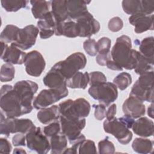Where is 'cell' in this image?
<instances>
[{
  "label": "cell",
  "instance_id": "cell-1",
  "mask_svg": "<svg viewBox=\"0 0 154 154\" xmlns=\"http://www.w3.org/2000/svg\"><path fill=\"white\" fill-rule=\"evenodd\" d=\"M138 54V51L132 49L130 37L126 35H122L117 38L111 51L112 60L127 70L134 69Z\"/></svg>",
  "mask_w": 154,
  "mask_h": 154
},
{
  "label": "cell",
  "instance_id": "cell-2",
  "mask_svg": "<svg viewBox=\"0 0 154 154\" xmlns=\"http://www.w3.org/2000/svg\"><path fill=\"white\" fill-rule=\"evenodd\" d=\"M134 122V119L125 115L120 118L105 120L103 127L105 132L112 135L122 144L126 145L132 138V133L129 129L132 128Z\"/></svg>",
  "mask_w": 154,
  "mask_h": 154
},
{
  "label": "cell",
  "instance_id": "cell-3",
  "mask_svg": "<svg viewBox=\"0 0 154 154\" xmlns=\"http://www.w3.org/2000/svg\"><path fill=\"white\" fill-rule=\"evenodd\" d=\"M0 107L7 117L17 118L25 114L19 96L11 85L1 88Z\"/></svg>",
  "mask_w": 154,
  "mask_h": 154
},
{
  "label": "cell",
  "instance_id": "cell-4",
  "mask_svg": "<svg viewBox=\"0 0 154 154\" xmlns=\"http://www.w3.org/2000/svg\"><path fill=\"white\" fill-rule=\"evenodd\" d=\"M60 116L69 119L85 118L89 115L91 105L84 98L67 99L58 105Z\"/></svg>",
  "mask_w": 154,
  "mask_h": 154
},
{
  "label": "cell",
  "instance_id": "cell-5",
  "mask_svg": "<svg viewBox=\"0 0 154 154\" xmlns=\"http://www.w3.org/2000/svg\"><path fill=\"white\" fill-rule=\"evenodd\" d=\"M142 101H153V71H148L140 75L133 85L130 94Z\"/></svg>",
  "mask_w": 154,
  "mask_h": 154
},
{
  "label": "cell",
  "instance_id": "cell-6",
  "mask_svg": "<svg viewBox=\"0 0 154 154\" xmlns=\"http://www.w3.org/2000/svg\"><path fill=\"white\" fill-rule=\"evenodd\" d=\"M87 64L85 55L81 52H75L66 60L57 62L52 68L58 70L66 79L72 78Z\"/></svg>",
  "mask_w": 154,
  "mask_h": 154
},
{
  "label": "cell",
  "instance_id": "cell-7",
  "mask_svg": "<svg viewBox=\"0 0 154 154\" xmlns=\"http://www.w3.org/2000/svg\"><path fill=\"white\" fill-rule=\"evenodd\" d=\"M88 92L91 97L106 107L114 102L118 97L117 87L113 82H110L91 85Z\"/></svg>",
  "mask_w": 154,
  "mask_h": 154
},
{
  "label": "cell",
  "instance_id": "cell-8",
  "mask_svg": "<svg viewBox=\"0 0 154 154\" xmlns=\"http://www.w3.org/2000/svg\"><path fill=\"white\" fill-rule=\"evenodd\" d=\"M13 88L19 96L25 114L31 112L34 96L38 88L37 84L29 80H22L15 83Z\"/></svg>",
  "mask_w": 154,
  "mask_h": 154
},
{
  "label": "cell",
  "instance_id": "cell-9",
  "mask_svg": "<svg viewBox=\"0 0 154 154\" xmlns=\"http://www.w3.org/2000/svg\"><path fill=\"white\" fill-rule=\"evenodd\" d=\"M25 136L26 145L30 150L39 154H46L51 150L50 143L40 127H35Z\"/></svg>",
  "mask_w": 154,
  "mask_h": 154
},
{
  "label": "cell",
  "instance_id": "cell-10",
  "mask_svg": "<svg viewBox=\"0 0 154 154\" xmlns=\"http://www.w3.org/2000/svg\"><path fill=\"white\" fill-rule=\"evenodd\" d=\"M60 123L62 133L66 136L72 144L81 134V131L85 126L86 120L85 118L69 119L60 116Z\"/></svg>",
  "mask_w": 154,
  "mask_h": 154
},
{
  "label": "cell",
  "instance_id": "cell-11",
  "mask_svg": "<svg viewBox=\"0 0 154 154\" xmlns=\"http://www.w3.org/2000/svg\"><path fill=\"white\" fill-rule=\"evenodd\" d=\"M68 94L67 88L64 90L53 88L42 90L34 99L33 106L36 109L46 108L66 97Z\"/></svg>",
  "mask_w": 154,
  "mask_h": 154
},
{
  "label": "cell",
  "instance_id": "cell-12",
  "mask_svg": "<svg viewBox=\"0 0 154 154\" xmlns=\"http://www.w3.org/2000/svg\"><path fill=\"white\" fill-rule=\"evenodd\" d=\"M23 63L26 73L34 77L40 76L46 66V62L43 55L36 50L26 54Z\"/></svg>",
  "mask_w": 154,
  "mask_h": 154
},
{
  "label": "cell",
  "instance_id": "cell-13",
  "mask_svg": "<svg viewBox=\"0 0 154 154\" xmlns=\"http://www.w3.org/2000/svg\"><path fill=\"white\" fill-rule=\"evenodd\" d=\"M74 21L77 23L79 31V37H81L90 38L98 32L100 28L99 22L88 11Z\"/></svg>",
  "mask_w": 154,
  "mask_h": 154
},
{
  "label": "cell",
  "instance_id": "cell-14",
  "mask_svg": "<svg viewBox=\"0 0 154 154\" xmlns=\"http://www.w3.org/2000/svg\"><path fill=\"white\" fill-rule=\"evenodd\" d=\"M38 33L37 27L33 25H27L20 29L18 38L13 43L22 51L27 50L35 45Z\"/></svg>",
  "mask_w": 154,
  "mask_h": 154
},
{
  "label": "cell",
  "instance_id": "cell-15",
  "mask_svg": "<svg viewBox=\"0 0 154 154\" xmlns=\"http://www.w3.org/2000/svg\"><path fill=\"white\" fill-rule=\"evenodd\" d=\"M2 48L1 58L5 63L12 64H22L23 63L26 54L17 48L14 43L8 46L1 42Z\"/></svg>",
  "mask_w": 154,
  "mask_h": 154
},
{
  "label": "cell",
  "instance_id": "cell-16",
  "mask_svg": "<svg viewBox=\"0 0 154 154\" xmlns=\"http://www.w3.org/2000/svg\"><path fill=\"white\" fill-rule=\"evenodd\" d=\"M122 110L125 115L133 119H138L145 115L146 106L143 101L129 95L123 103Z\"/></svg>",
  "mask_w": 154,
  "mask_h": 154
},
{
  "label": "cell",
  "instance_id": "cell-17",
  "mask_svg": "<svg viewBox=\"0 0 154 154\" xmlns=\"http://www.w3.org/2000/svg\"><path fill=\"white\" fill-rule=\"evenodd\" d=\"M129 22L135 26L134 31L137 34L153 29V14L146 15L141 13H137L130 16Z\"/></svg>",
  "mask_w": 154,
  "mask_h": 154
},
{
  "label": "cell",
  "instance_id": "cell-18",
  "mask_svg": "<svg viewBox=\"0 0 154 154\" xmlns=\"http://www.w3.org/2000/svg\"><path fill=\"white\" fill-rule=\"evenodd\" d=\"M58 23L56 22L51 11H49L43 19L37 22L39 35L42 39H47L55 34V30Z\"/></svg>",
  "mask_w": 154,
  "mask_h": 154
},
{
  "label": "cell",
  "instance_id": "cell-19",
  "mask_svg": "<svg viewBox=\"0 0 154 154\" xmlns=\"http://www.w3.org/2000/svg\"><path fill=\"white\" fill-rule=\"evenodd\" d=\"M43 84L49 88L64 90L67 88V79L56 69L51 68L43 79Z\"/></svg>",
  "mask_w": 154,
  "mask_h": 154
},
{
  "label": "cell",
  "instance_id": "cell-20",
  "mask_svg": "<svg viewBox=\"0 0 154 154\" xmlns=\"http://www.w3.org/2000/svg\"><path fill=\"white\" fill-rule=\"evenodd\" d=\"M154 123L146 117H141L134 122L132 129L133 132L141 137H149L153 135Z\"/></svg>",
  "mask_w": 154,
  "mask_h": 154
},
{
  "label": "cell",
  "instance_id": "cell-21",
  "mask_svg": "<svg viewBox=\"0 0 154 154\" xmlns=\"http://www.w3.org/2000/svg\"><path fill=\"white\" fill-rule=\"evenodd\" d=\"M89 3H90V1L81 0L67 1L66 5L69 19L75 20L88 11L87 5Z\"/></svg>",
  "mask_w": 154,
  "mask_h": 154
},
{
  "label": "cell",
  "instance_id": "cell-22",
  "mask_svg": "<svg viewBox=\"0 0 154 154\" xmlns=\"http://www.w3.org/2000/svg\"><path fill=\"white\" fill-rule=\"evenodd\" d=\"M66 2L67 1L65 0L51 1V12L58 23H63L69 19Z\"/></svg>",
  "mask_w": 154,
  "mask_h": 154
},
{
  "label": "cell",
  "instance_id": "cell-23",
  "mask_svg": "<svg viewBox=\"0 0 154 154\" xmlns=\"http://www.w3.org/2000/svg\"><path fill=\"white\" fill-rule=\"evenodd\" d=\"M60 113L58 105H54L48 108L41 109L37 114V117L40 122L46 125L52 122H54L60 119Z\"/></svg>",
  "mask_w": 154,
  "mask_h": 154
},
{
  "label": "cell",
  "instance_id": "cell-24",
  "mask_svg": "<svg viewBox=\"0 0 154 154\" xmlns=\"http://www.w3.org/2000/svg\"><path fill=\"white\" fill-rule=\"evenodd\" d=\"M57 36L64 35L69 38H75L79 37V31L77 23L72 20L68 19L61 23L59 26Z\"/></svg>",
  "mask_w": 154,
  "mask_h": 154
},
{
  "label": "cell",
  "instance_id": "cell-25",
  "mask_svg": "<svg viewBox=\"0 0 154 154\" xmlns=\"http://www.w3.org/2000/svg\"><path fill=\"white\" fill-rule=\"evenodd\" d=\"M32 5L31 11L33 16L35 19L39 20L43 18V17L50 11L51 7V1H30Z\"/></svg>",
  "mask_w": 154,
  "mask_h": 154
},
{
  "label": "cell",
  "instance_id": "cell-26",
  "mask_svg": "<svg viewBox=\"0 0 154 154\" xmlns=\"http://www.w3.org/2000/svg\"><path fill=\"white\" fill-rule=\"evenodd\" d=\"M89 83V75L87 72H78L72 78L67 79V87L70 88L85 89Z\"/></svg>",
  "mask_w": 154,
  "mask_h": 154
},
{
  "label": "cell",
  "instance_id": "cell-27",
  "mask_svg": "<svg viewBox=\"0 0 154 154\" xmlns=\"http://www.w3.org/2000/svg\"><path fill=\"white\" fill-rule=\"evenodd\" d=\"M51 153H63L67 146V139L63 133L58 134L52 137L50 140Z\"/></svg>",
  "mask_w": 154,
  "mask_h": 154
},
{
  "label": "cell",
  "instance_id": "cell-28",
  "mask_svg": "<svg viewBox=\"0 0 154 154\" xmlns=\"http://www.w3.org/2000/svg\"><path fill=\"white\" fill-rule=\"evenodd\" d=\"M132 147L134 151L138 153H152L153 141L147 138H136L132 142Z\"/></svg>",
  "mask_w": 154,
  "mask_h": 154
},
{
  "label": "cell",
  "instance_id": "cell-29",
  "mask_svg": "<svg viewBox=\"0 0 154 154\" xmlns=\"http://www.w3.org/2000/svg\"><path fill=\"white\" fill-rule=\"evenodd\" d=\"M20 29L16 25H6L0 35L1 42L5 43H12L16 42L18 38Z\"/></svg>",
  "mask_w": 154,
  "mask_h": 154
},
{
  "label": "cell",
  "instance_id": "cell-30",
  "mask_svg": "<svg viewBox=\"0 0 154 154\" xmlns=\"http://www.w3.org/2000/svg\"><path fill=\"white\" fill-rule=\"evenodd\" d=\"M140 53L153 64V37H148L142 40L139 46Z\"/></svg>",
  "mask_w": 154,
  "mask_h": 154
},
{
  "label": "cell",
  "instance_id": "cell-31",
  "mask_svg": "<svg viewBox=\"0 0 154 154\" xmlns=\"http://www.w3.org/2000/svg\"><path fill=\"white\" fill-rule=\"evenodd\" d=\"M35 128V126L30 119L14 118L13 134L18 132L26 134Z\"/></svg>",
  "mask_w": 154,
  "mask_h": 154
},
{
  "label": "cell",
  "instance_id": "cell-32",
  "mask_svg": "<svg viewBox=\"0 0 154 154\" xmlns=\"http://www.w3.org/2000/svg\"><path fill=\"white\" fill-rule=\"evenodd\" d=\"M153 64L151 63L149 60L143 56L140 52H138L137 61L134 68L135 72L138 75H141L146 72L153 70Z\"/></svg>",
  "mask_w": 154,
  "mask_h": 154
},
{
  "label": "cell",
  "instance_id": "cell-33",
  "mask_svg": "<svg viewBox=\"0 0 154 154\" xmlns=\"http://www.w3.org/2000/svg\"><path fill=\"white\" fill-rule=\"evenodd\" d=\"M28 1L23 0H1L2 7L8 12H16L21 8H25Z\"/></svg>",
  "mask_w": 154,
  "mask_h": 154
},
{
  "label": "cell",
  "instance_id": "cell-34",
  "mask_svg": "<svg viewBox=\"0 0 154 154\" xmlns=\"http://www.w3.org/2000/svg\"><path fill=\"white\" fill-rule=\"evenodd\" d=\"M122 5L123 11L131 16L141 13V0H124Z\"/></svg>",
  "mask_w": 154,
  "mask_h": 154
},
{
  "label": "cell",
  "instance_id": "cell-35",
  "mask_svg": "<svg viewBox=\"0 0 154 154\" xmlns=\"http://www.w3.org/2000/svg\"><path fill=\"white\" fill-rule=\"evenodd\" d=\"M131 75L127 72H122L113 79V83L120 90L126 89L132 83Z\"/></svg>",
  "mask_w": 154,
  "mask_h": 154
},
{
  "label": "cell",
  "instance_id": "cell-36",
  "mask_svg": "<svg viewBox=\"0 0 154 154\" xmlns=\"http://www.w3.org/2000/svg\"><path fill=\"white\" fill-rule=\"evenodd\" d=\"M15 74V69L12 64L5 63L1 68L0 79L1 82H9L13 79Z\"/></svg>",
  "mask_w": 154,
  "mask_h": 154
},
{
  "label": "cell",
  "instance_id": "cell-37",
  "mask_svg": "<svg viewBox=\"0 0 154 154\" xmlns=\"http://www.w3.org/2000/svg\"><path fill=\"white\" fill-rule=\"evenodd\" d=\"M98 150L99 153L100 154H112L115 152V147L114 144L108 140V137H106L99 142Z\"/></svg>",
  "mask_w": 154,
  "mask_h": 154
},
{
  "label": "cell",
  "instance_id": "cell-38",
  "mask_svg": "<svg viewBox=\"0 0 154 154\" xmlns=\"http://www.w3.org/2000/svg\"><path fill=\"white\" fill-rule=\"evenodd\" d=\"M78 153H97L95 143L90 140H84L78 148Z\"/></svg>",
  "mask_w": 154,
  "mask_h": 154
},
{
  "label": "cell",
  "instance_id": "cell-39",
  "mask_svg": "<svg viewBox=\"0 0 154 154\" xmlns=\"http://www.w3.org/2000/svg\"><path fill=\"white\" fill-rule=\"evenodd\" d=\"M61 130L60 123L54 121L48 126L44 127L43 133L47 137H52L60 133Z\"/></svg>",
  "mask_w": 154,
  "mask_h": 154
},
{
  "label": "cell",
  "instance_id": "cell-40",
  "mask_svg": "<svg viewBox=\"0 0 154 154\" xmlns=\"http://www.w3.org/2000/svg\"><path fill=\"white\" fill-rule=\"evenodd\" d=\"M89 75V84L90 86L97 85L100 83L106 82L105 75L101 72L94 71L88 73Z\"/></svg>",
  "mask_w": 154,
  "mask_h": 154
},
{
  "label": "cell",
  "instance_id": "cell-41",
  "mask_svg": "<svg viewBox=\"0 0 154 154\" xmlns=\"http://www.w3.org/2000/svg\"><path fill=\"white\" fill-rule=\"evenodd\" d=\"M111 40L108 37H103L96 42L98 53H108L110 52Z\"/></svg>",
  "mask_w": 154,
  "mask_h": 154
},
{
  "label": "cell",
  "instance_id": "cell-42",
  "mask_svg": "<svg viewBox=\"0 0 154 154\" xmlns=\"http://www.w3.org/2000/svg\"><path fill=\"white\" fill-rule=\"evenodd\" d=\"M83 48L85 52L90 56L94 57L98 54L96 42L94 39L88 38L83 43Z\"/></svg>",
  "mask_w": 154,
  "mask_h": 154
},
{
  "label": "cell",
  "instance_id": "cell-43",
  "mask_svg": "<svg viewBox=\"0 0 154 154\" xmlns=\"http://www.w3.org/2000/svg\"><path fill=\"white\" fill-rule=\"evenodd\" d=\"M123 22L119 17H114L111 18L108 22V29L112 32H118L122 29Z\"/></svg>",
  "mask_w": 154,
  "mask_h": 154
},
{
  "label": "cell",
  "instance_id": "cell-44",
  "mask_svg": "<svg viewBox=\"0 0 154 154\" xmlns=\"http://www.w3.org/2000/svg\"><path fill=\"white\" fill-rule=\"evenodd\" d=\"M85 140V137L83 134H81L79 137L77 138V140L74 141L72 144V147L70 148H66L65 150L63 152V153H70V154H76L78 153L77 150H78V148L81 144V143Z\"/></svg>",
  "mask_w": 154,
  "mask_h": 154
},
{
  "label": "cell",
  "instance_id": "cell-45",
  "mask_svg": "<svg viewBox=\"0 0 154 154\" xmlns=\"http://www.w3.org/2000/svg\"><path fill=\"white\" fill-rule=\"evenodd\" d=\"M141 13L146 15H150L154 11V1L141 0Z\"/></svg>",
  "mask_w": 154,
  "mask_h": 154
},
{
  "label": "cell",
  "instance_id": "cell-46",
  "mask_svg": "<svg viewBox=\"0 0 154 154\" xmlns=\"http://www.w3.org/2000/svg\"><path fill=\"white\" fill-rule=\"evenodd\" d=\"M93 107L94 109V115L95 119H96L97 120H102L106 116V106L99 103V105H93Z\"/></svg>",
  "mask_w": 154,
  "mask_h": 154
},
{
  "label": "cell",
  "instance_id": "cell-47",
  "mask_svg": "<svg viewBox=\"0 0 154 154\" xmlns=\"http://www.w3.org/2000/svg\"><path fill=\"white\" fill-rule=\"evenodd\" d=\"M110 60H112L111 52L108 53H98L96 58L97 63L102 66H106L107 61Z\"/></svg>",
  "mask_w": 154,
  "mask_h": 154
},
{
  "label": "cell",
  "instance_id": "cell-48",
  "mask_svg": "<svg viewBox=\"0 0 154 154\" xmlns=\"http://www.w3.org/2000/svg\"><path fill=\"white\" fill-rule=\"evenodd\" d=\"M26 141V136L22 133L17 134L12 138V143L14 146H25Z\"/></svg>",
  "mask_w": 154,
  "mask_h": 154
},
{
  "label": "cell",
  "instance_id": "cell-49",
  "mask_svg": "<svg viewBox=\"0 0 154 154\" xmlns=\"http://www.w3.org/2000/svg\"><path fill=\"white\" fill-rule=\"evenodd\" d=\"M12 146L8 140L4 138H0V153H10L11 152Z\"/></svg>",
  "mask_w": 154,
  "mask_h": 154
},
{
  "label": "cell",
  "instance_id": "cell-50",
  "mask_svg": "<svg viewBox=\"0 0 154 154\" xmlns=\"http://www.w3.org/2000/svg\"><path fill=\"white\" fill-rule=\"evenodd\" d=\"M117 111V106L115 103L109 105L108 108L106 111V118L108 120H111L115 117Z\"/></svg>",
  "mask_w": 154,
  "mask_h": 154
},
{
  "label": "cell",
  "instance_id": "cell-51",
  "mask_svg": "<svg viewBox=\"0 0 154 154\" xmlns=\"http://www.w3.org/2000/svg\"><path fill=\"white\" fill-rule=\"evenodd\" d=\"M106 66L107 67L108 69L112 70L122 71L123 70V68L118 64H117L116 62H114L112 60H108L106 64Z\"/></svg>",
  "mask_w": 154,
  "mask_h": 154
},
{
  "label": "cell",
  "instance_id": "cell-52",
  "mask_svg": "<svg viewBox=\"0 0 154 154\" xmlns=\"http://www.w3.org/2000/svg\"><path fill=\"white\" fill-rule=\"evenodd\" d=\"M147 114L149 115V116L150 117H151L152 119L153 118V102L152 103V104L148 107L147 109Z\"/></svg>",
  "mask_w": 154,
  "mask_h": 154
},
{
  "label": "cell",
  "instance_id": "cell-53",
  "mask_svg": "<svg viewBox=\"0 0 154 154\" xmlns=\"http://www.w3.org/2000/svg\"><path fill=\"white\" fill-rule=\"evenodd\" d=\"M26 151L22 148H15L13 150V153H26Z\"/></svg>",
  "mask_w": 154,
  "mask_h": 154
}]
</instances>
